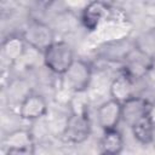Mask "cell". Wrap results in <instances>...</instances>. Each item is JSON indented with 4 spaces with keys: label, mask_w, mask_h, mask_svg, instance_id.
Here are the masks:
<instances>
[{
    "label": "cell",
    "mask_w": 155,
    "mask_h": 155,
    "mask_svg": "<svg viewBox=\"0 0 155 155\" xmlns=\"http://www.w3.org/2000/svg\"><path fill=\"white\" fill-rule=\"evenodd\" d=\"M73 47L63 40H54L42 53L45 67L56 75H64L74 62Z\"/></svg>",
    "instance_id": "obj_1"
},
{
    "label": "cell",
    "mask_w": 155,
    "mask_h": 155,
    "mask_svg": "<svg viewBox=\"0 0 155 155\" xmlns=\"http://www.w3.org/2000/svg\"><path fill=\"white\" fill-rule=\"evenodd\" d=\"M91 120L87 108L74 109L65 120L62 137L67 143L81 144L88 139L91 134Z\"/></svg>",
    "instance_id": "obj_2"
},
{
    "label": "cell",
    "mask_w": 155,
    "mask_h": 155,
    "mask_svg": "<svg viewBox=\"0 0 155 155\" xmlns=\"http://www.w3.org/2000/svg\"><path fill=\"white\" fill-rule=\"evenodd\" d=\"M154 56L138 45L131 46L122 58V70L134 80L147 76L154 68Z\"/></svg>",
    "instance_id": "obj_3"
},
{
    "label": "cell",
    "mask_w": 155,
    "mask_h": 155,
    "mask_svg": "<svg viewBox=\"0 0 155 155\" xmlns=\"http://www.w3.org/2000/svg\"><path fill=\"white\" fill-rule=\"evenodd\" d=\"M22 36L29 47L41 54L56 40L53 29L40 19H29L22 31Z\"/></svg>",
    "instance_id": "obj_4"
},
{
    "label": "cell",
    "mask_w": 155,
    "mask_h": 155,
    "mask_svg": "<svg viewBox=\"0 0 155 155\" xmlns=\"http://www.w3.org/2000/svg\"><path fill=\"white\" fill-rule=\"evenodd\" d=\"M63 76L70 91L78 94L84 93L90 87L92 80V67L88 62L75 58Z\"/></svg>",
    "instance_id": "obj_5"
},
{
    "label": "cell",
    "mask_w": 155,
    "mask_h": 155,
    "mask_svg": "<svg viewBox=\"0 0 155 155\" xmlns=\"http://www.w3.org/2000/svg\"><path fill=\"white\" fill-rule=\"evenodd\" d=\"M114 8L103 0H92L81 11L80 22L87 31H94L103 22L111 19Z\"/></svg>",
    "instance_id": "obj_6"
},
{
    "label": "cell",
    "mask_w": 155,
    "mask_h": 155,
    "mask_svg": "<svg viewBox=\"0 0 155 155\" xmlns=\"http://www.w3.org/2000/svg\"><path fill=\"white\" fill-rule=\"evenodd\" d=\"M5 154L31 155L35 153L34 134L28 128H17L8 132L2 139Z\"/></svg>",
    "instance_id": "obj_7"
},
{
    "label": "cell",
    "mask_w": 155,
    "mask_h": 155,
    "mask_svg": "<svg viewBox=\"0 0 155 155\" xmlns=\"http://www.w3.org/2000/svg\"><path fill=\"white\" fill-rule=\"evenodd\" d=\"M48 105L45 99L39 93H28L24 96L18 107V115L24 121H35L44 117L47 114Z\"/></svg>",
    "instance_id": "obj_8"
},
{
    "label": "cell",
    "mask_w": 155,
    "mask_h": 155,
    "mask_svg": "<svg viewBox=\"0 0 155 155\" xmlns=\"http://www.w3.org/2000/svg\"><path fill=\"white\" fill-rule=\"evenodd\" d=\"M153 111V104L149 99L139 96H133L126 102L122 103V115L121 120L131 127L138 120L143 119L147 115H150Z\"/></svg>",
    "instance_id": "obj_9"
},
{
    "label": "cell",
    "mask_w": 155,
    "mask_h": 155,
    "mask_svg": "<svg viewBox=\"0 0 155 155\" xmlns=\"http://www.w3.org/2000/svg\"><path fill=\"white\" fill-rule=\"evenodd\" d=\"M122 104L113 98L103 102L97 109V122L103 131L117 128L121 121Z\"/></svg>",
    "instance_id": "obj_10"
},
{
    "label": "cell",
    "mask_w": 155,
    "mask_h": 155,
    "mask_svg": "<svg viewBox=\"0 0 155 155\" xmlns=\"http://www.w3.org/2000/svg\"><path fill=\"white\" fill-rule=\"evenodd\" d=\"M109 94L110 98L122 104L134 96V79L126 71L121 70V73L113 79L109 86Z\"/></svg>",
    "instance_id": "obj_11"
},
{
    "label": "cell",
    "mask_w": 155,
    "mask_h": 155,
    "mask_svg": "<svg viewBox=\"0 0 155 155\" xmlns=\"http://www.w3.org/2000/svg\"><path fill=\"white\" fill-rule=\"evenodd\" d=\"M27 42L23 39L22 34H11L2 41L1 51H2V57L10 63L13 64L18 59H21L25 52Z\"/></svg>",
    "instance_id": "obj_12"
},
{
    "label": "cell",
    "mask_w": 155,
    "mask_h": 155,
    "mask_svg": "<svg viewBox=\"0 0 155 155\" xmlns=\"http://www.w3.org/2000/svg\"><path fill=\"white\" fill-rule=\"evenodd\" d=\"M130 128L132 131L133 138L138 143H140L143 145L153 144L154 136H155V121H154L151 114L138 120Z\"/></svg>",
    "instance_id": "obj_13"
},
{
    "label": "cell",
    "mask_w": 155,
    "mask_h": 155,
    "mask_svg": "<svg viewBox=\"0 0 155 155\" xmlns=\"http://www.w3.org/2000/svg\"><path fill=\"white\" fill-rule=\"evenodd\" d=\"M124 149V137L117 128L103 131V136L99 140V151L102 154L116 155Z\"/></svg>",
    "instance_id": "obj_14"
},
{
    "label": "cell",
    "mask_w": 155,
    "mask_h": 155,
    "mask_svg": "<svg viewBox=\"0 0 155 155\" xmlns=\"http://www.w3.org/2000/svg\"><path fill=\"white\" fill-rule=\"evenodd\" d=\"M38 1H40L42 5H45V6H47V5H50L51 2H53L54 0H38Z\"/></svg>",
    "instance_id": "obj_15"
}]
</instances>
